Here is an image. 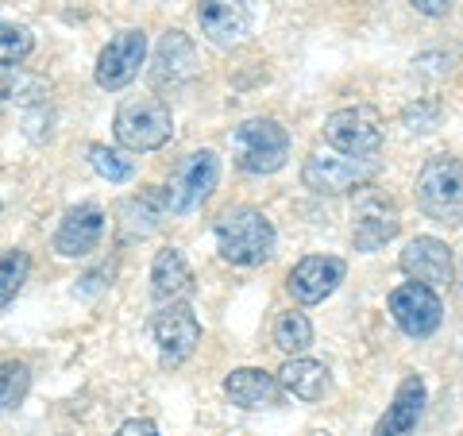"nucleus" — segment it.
<instances>
[{
  "instance_id": "1",
  "label": "nucleus",
  "mask_w": 463,
  "mask_h": 436,
  "mask_svg": "<svg viewBox=\"0 0 463 436\" xmlns=\"http://www.w3.org/2000/svg\"><path fill=\"white\" fill-rule=\"evenodd\" d=\"M216 251L232 267H263L274 255V224L267 221V213H259L255 205H232L216 216L213 224Z\"/></svg>"
},
{
  "instance_id": "2",
  "label": "nucleus",
  "mask_w": 463,
  "mask_h": 436,
  "mask_svg": "<svg viewBox=\"0 0 463 436\" xmlns=\"http://www.w3.org/2000/svg\"><path fill=\"white\" fill-rule=\"evenodd\" d=\"M417 209L444 228L463 224V163L456 155H432L417 174Z\"/></svg>"
},
{
  "instance_id": "3",
  "label": "nucleus",
  "mask_w": 463,
  "mask_h": 436,
  "mask_svg": "<svg viewBox=\"0 0 463 436\" xmlns=\"http://www.w3.org/2000/svg\"><path fill=\"white\" fill-rule=\"evenodd\" d=\"M112 136L124 151H158L174 136V116L163 97H128L112 116Z\"/></svg>"
},
{
  "instance_id": "4",
  "label": "nucleus",
  "mask_w": 463,
  "mask_h": 436,
  "mask_svg": "<svg viewBox=\"0 0 463 436\" xmlns=\"http://www.w3.org/2000/svg\"><path fill=\"white\" fill-rule=\"evenodd\" d=\"M232 155L243 174H274L289 158V132L274 116H251L232 132Z\"/></svg>"
},
{
  "instance_id": "5",
  "label": "nucleus",
  "mask_w": 463,
  "mask_h": 436,
  "mask_svg": "<svg viewBox=\"0 0 463 436\" xmlns=\"http://www.w3.org/2000/svg\"><path fill=\"white\" fill-rule=\"evenodd\" d=\"M325 139L336 155L347 158H379L383 151V116L371 105L336 109L325 120Z\"/></svg>"
},
{
  "instance_id": "6",
  "label": "nucleus",
  "mask_w": 463,
  "mask_h": 436,
  "mask_svg": "<svg viewBox=\"0 0 463 436\" xmlns=\"http://www.w3.org/2000/svg\"><path fill=\"white\" fill-rule=\"evenodd\" d=\"M398 205L394 197L383 194L379 185H359L352 201V243L355 251H383V247L398 236Z\"/></svg>"
},
{
  "instance_id": "7",
  "label": "nucleus",
  "mask_w": 463,
  "mask_h": 436,
  "mask_svg": "<svg viewBox=\"0 0 463 436\" xmlns=\"http://www.w3.org/2000/svg\"><path fill=\"white\" fill-rule=\"evenodd\" d=\"M379 163L374 158H347V155H321L313 151L301 166V185L313 194L336 197V194H352L359 185H371Z\"/></svg>"
},
{
  "instance_id": "8",
  "label": "nucleus",
  "mask_w": 463,
  "mask_h": 436,
  "mask_svg": "<svg viewBox=\"0 0 463 436\" xmlns=\"http://www.w3.org/2000/svg\"><path fill=\"white\" fill-rule=\"evenodd\" d=\"M216 182H221V158H216V151L205 147V151L185 155L178 163V170H174V178H170L166 209L174 216H190L194 209H201L213 197Z\"/></svg>"
},
{
  "instance_id": "9",
  "label": "nucleus",
  "mask_w": 463,
  "mask_h": 436,
  "mask_svg": "<svg viewBox=\"0 0 463 436\" xmlns=\"http://www.w3.org/2000/svg\"><path fill=\"white\" fill-rule=\"evenodd\" d=\"M151 336H155V347H158V363H163L166 371L182 367V363L190 359L197 352V344H201V321H197V313L190 309V301L163 305V309L155 313Z\"/></svg>"
},
{
  "instance_id": "10",
  "label": "nucleus",
  "mask_w": 463,
  "mask_h": 436,
  "mask_svg": "<svg viewBox=\"0 0 463 436\" xmlns=\"http://www.w3.org/2000/svg\"><path fill=\"white\" fill-rule=\"evenodd\" d=\"M390 317L410 340H429L444 321V301L432 286L402 282L398 289H390Z\"/></svg>"
},
{
  "instance_id": "11",
  "label": "nucleus",
  "mask_w": 463,
  "mask_h": 436,
  "mask_svg": "<svg viewBox=\"0 0 463 436\" xmlns=\"http://www.w3.org/2000/svg\"><path fill=\"white\" fill-rule=\"evenodd\" d=\"M143 58H147V35L139 32V27H128V32L112 35L105 43V51L97 54V66H93V78L100 90H124V85H132L139 78V66Z\"/></svg>"
},
{
  "instance_id": "12",
  "label": "nucleus",
  "mask_w": 463,
  "mask_h": 436,
  "mask_svg": "<svg viewBox=\"0 0 463 436\" xmlns=\"http://www.w3.org/2000/svg\"><path fill=\"white\" fill-rule=\"evenodd\" d=\"M197 24L213 47H236L251 35V0H197Z\"/></svg>"
},
{
  "instance_id": "13",
  "label": "nucleus",
  "mask_w": 463,
  "mask_h": 436,
  "mask_svg": "<svg viewBox=\"0 0 463 436\" xmlns=\"http://www.w3.org/2000/svg\"><path fill=\"white\" fill-rule=\"evenodd\" d=\"M402 274L410 282H421V286H452L456 279V263H452V251H448V243L437 240V236H417L405 243V251L398 259Z\"/></svg>"
},
{
  "instance_id": "14",
  "label": "nucleus",
  "mask_w": 463,
  "mask_h": 436,
  "mask_svg": "<svg viewBox=\"0 0 463 436\" xmlns=\"http://www.w3.org/2000/svg\"><path fill=\"white\" fill-rule=\"evenodd\" d=\"M347 263L336 255H306L301 263L286 274V289L298 305H321L332 289L344 282Z\"/></svg>"
},
{
  "instance_id": "15",
  "label": "nucleus",
  "mask_w": 463,
  "mask_h": 436,
  "mask_svg": "<svg viewBox=\"0 0 463 436\" xmlns=\"http://www.w3.org/2000/svg\"><path fill=\"white\" fill-rule=\"evenodd\" d=\"M100 236H105V209L85 201V205L66 209V216L58 221L54 251L62 259H85L100 247Z\"/></svg>"
},
{
  "instance_id": "16",
  "label": "nucleus",
  "mask_w": 463,
  "mask_h": 436,
  "mask_svg": "<svg viewBox=\"0 0 463 436\" xmlns=\"http://www.w3.org/2000/svg\"><path fill=\"white\" fill-rule=\"evenodd\" d=\"M425 402H429L425 379L421 374H405L386 405V413L379 417V425H374V436H413L417 421L425 413Z\"/></svg>"
},
{
  "instance_id": "17",
  "label": "nucleus",
  "mask_w": 463,
  "mask_h": 436,
  "mask_svg": "<svg viewBox=\"0 0 463 436\" xmlns=\"http://www.w3.org/2000/svg\"><path fill=\"white\" fill-rule=\"evenodd\" d=\"M197 74V51H194V43L190 35H182V32H166L163 43H158V51H155V66H151V81H155V90H178V85H185Z\"/></svg>"
},
{
  "instance_id": "18",
  "label": "nucleus",
  "mask_w": 463,
  "mask_h": 436,
  "mask_svg": "<svg viewBox=\"0 0 463 436\" xmlns=\"http://www.w3.org/2000/svg\"><path fill=\"white\" fill-rule=\"evenodd\" d=\"M224 394L240 410H270L282 398V383L279 374H270L263 367H236L224 379Z\"/></svg>"
},
{
  "instance_id": "19",
  "label": "nucleus",
  "mask_w": 463,
  "mask_h": 436,
  "mask_svg": "<svg viewBox=\"0 0 463 436\" xmlns=\"http://www.w3.org/2000/svg\"><path fill=\"white\" fill-rule=\"evenodd\" d=\"M151 294L158 305H174L185 301L194 294V270L185 263V255L178 247H163L151 259Z\"/></svg>"
},
{
  "instance_id": "20",
  "label": "nucleus",
  "mask_w": 463,
  "mask_h": 436,
  "mask_svg": "<svg viewBox=\"0 0 463 436\" xmlns=\"http://www.w3.org/2000/svg\"><path fill=\"white\" fill-rule=\"evenodd\" d=\"M279 383H282V390H286L289 398H298V402H321L328 390H332V371L325 367V363H317V359L294 355V359L282 363Z\"/></svg>"
},
{
  "instance_id": "21",
  "label": "nucleus",
  "mask_w": 463,
  "mask_h": 436,
  "mask_svg": "<svg viewBox=\"0 0 463 436\" xmlns=\"http://www.w3.org/2000/svg\"><path fill=\"white\" fill-rule=\"evenodd\" d=\"M274 347L286 352L289 359L306 355L309 347H313V325H309V317L298 313V309H286V313L274 317Z\"/></svg>"
},
{
  "instance_id": "22",
  "label": "nucleus",
  "mask_w": 463,
  "mask_h": 436,
  "mask_svg": "<svg viewBox=\"0 0 463 436\" xmlns=\"http://www.w3.org/2000/svg\"><path fill=\"white\" fill-rule=\"evenodd\" d=\"M32 390V367L24 359H0V413L16 410Z\"/></svg>"
},
{
  "instance_id": "23",
  "label": "nucleus",
  "mask_w": 463,
  "mask_h": 436,
  "mask_svg": "<svg viewBox=\"0 0 463 436\" xmlns=\"http://www.w3.org/2000/svg\"><path fill=\"white\" fill-rule=\"evenodd\" d=\"M27 274H32V259H27V251H0V309H8L12 301H16V294L24 289Z\"/></svg>"
},
{
  "instance_id": "24",
  "label": "nucleus",
  "mask_w": 463,
  "mask_h": 436,
  "mask_svg": "<svg viewBox=\"0 0 463 436\" xmlns=\"http://www.w3.org/2000/svg\"><path fill=\"white\" fill-rule=\"evenodd\" d=\"M90 166L109 182H132L136 178V158H128V151H116V147H105V143H93L90 147Z\"/></svg>"
},
{
  "instance_id": "25",
  "label": "nucleus",
  "mask_w": 463,
  "mask_h": 436,
  "mask_svg": "<svg viewBox=\"0 0 463 436\" xmlns=\"http://www.w3.org/2000/svg\"><path fill=\"white\" fill-rule=\"evenodd\" d=\"M32 51H35V39L24 24L0 20V66H20Z\"/></svg>"
},
{
  "instance_id": "26",
  "label": "nucleus",
  "mask_w": 463,
  "mask_h": 436,
  "mask_svg": "<svg viewBox=\"0 0 463 436\" xmlns=\"http://www.w3.org/2000/svg\"><path fill=\"white\" fill-rule=\"evenodd\" d=\"M440 120V109L437 105H417V109H405V124L410 132H432Z\"/></svg>"
},
{
  "instance_id": "27",
  "label": "nucleus",
  "mask_w": 463,
  "mask_h": 436,
  "mask_svg": "<svg viewBox=\"0 0 463 436\" xmlns=\"http://www.w3.org/2000/svg\"><path fill=\"white\" fill-rule=\"evenodd\" d=\"M452 5H456V0H410V8L421 12V16H429V20L448 16V12H452Z\"/></svg>"
},
{
  "instance_id": "28",
  "label": "nucleus",
  "mask_w": 463,
  "mask_h": 436,
  "mask_svg": "<svg viewBox=\"0 0 463 436\" xmlns=\"http://www.w3.org/2000/svg\"><path fill=\"white\" fill-rule=\"evenodd\" d=\"M116 436H158V425L147 417H132V421H124L120 429H116Z\"/></svg>"
},
{
  "instance_id": "29",
  "label": "nucleus",
  "mask_w": 463,
  "mask_h": 436,
  "mask_svg": "<svg viewBox=\"0 0 463 436\" xmlns=\"http://www.w3.org/2000/svg\"><path fill=\"white\" fill-rule=\"evenodd\" d=\"M459 279H463V270H459Z\"/></svg>"
}]
</instances>
